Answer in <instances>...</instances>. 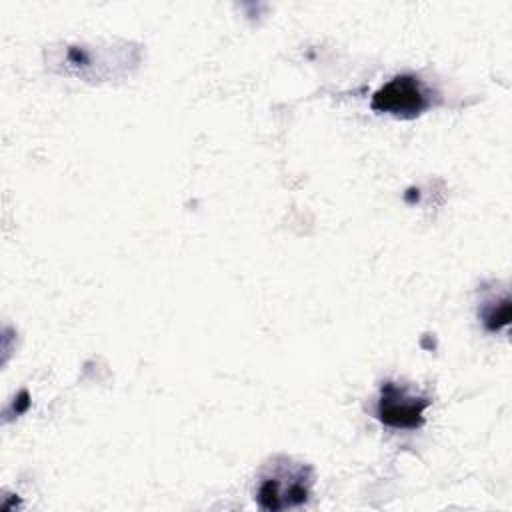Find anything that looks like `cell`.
<instances>
[{"mask_svg": "<svg viewBox=\"0 0 512 512\" xmlns=\"http://www.w3.org/2000/svg\"><path fill=\"white\" fill-rule=\"evenodd\" d=\"M312 484L314 472L310 464L290 456H274L258 474L254 498L262 510L280 512L306 504Z\"/></svg>", "mask_w": 512, "mask_h": 512, "instance_id": "2", "label": "cell"}, {"mask_svg": "<svg viewBox=\"0 0 512 512\" xmlns=\"http://www.w3.org/2000/svg\"><path fill=\"white\" fill-rule=\"evenodd\" d=\"M482 324L490 332H500L510 324V294L504 288L500 294L488 292L478 308Z\"/></svg>", "mask_w": 512, "mask_h": 512, "instance_id": "5", "label": "cell"}, {"mask_svg": "<svg viewBox=\"0 0 512 512\" xmlns=\"http://www.w3.org/2000/svg\"><path fill=\"white\" fill-rule=\"evenodd\" d=\"M46 68L54 74L80 78L86 82H102L130 76L140 66L142 48L132 42H76L46 46Z\"/></svg>", "mask_w": 512, "mask_h": 512, "instance_id": "1", "label": "cell"}, {"mask_svg": "<svg viewBox=\"0 0 512 512\" xmlns=\"http://www.w3.org/2000/svg\"><path fill=\"white\" fill-rule=\"evenodd\" d=\"M430 400L412 392L408 386L386 380L380 388L374 414L376 418L394 430H416L424 424V412Z\"/></svg>", "mask_w": 512, "mask_h": 512, "instance_id": "3", "label": "cell"}, {"mask_svg": "<svg viewBox=\"0 0 512 512\" xmlns=\"http://www.w3.org/2000/svg\"><path fill=\"white\" fill-rule=\"evenodd\" d=\"M428 92L414 74H400L388 80L372 96V110L394 118H416L428 108Z\"/></svg>", "mask_w": 512, "mask_h": 512, "instance_id": "4", "label": "cell"}]
</instances>
